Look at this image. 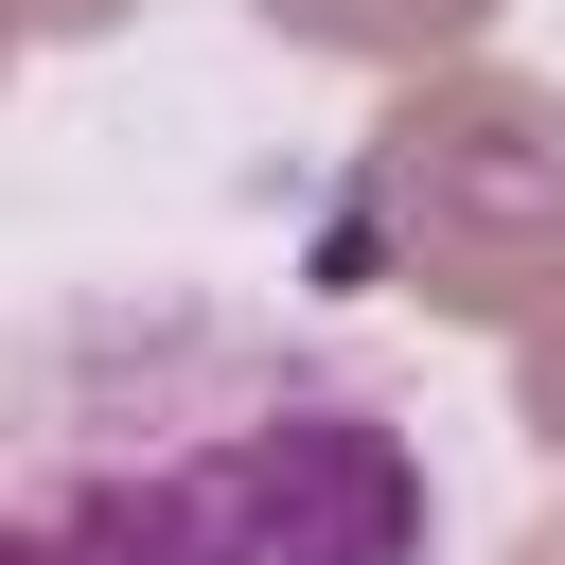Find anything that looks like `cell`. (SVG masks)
<instances>
[{
  "label": "cell",
  "instance_id": "6da1fadb",
  "mask_svg": "<svg viewBox=\"0 0 565 565\" xmlns=\"http://www.w3.org/2000/svg\"><path fill=\"white\" fill-rule=\"evenodd\" d=\"M424 441L318 335L71 318L18 371L0 565H424Z\"/></svg>",
  "mask_w": 565,
  "mask_h": 565
},
{
  "label": "cell",
  "instance_id": "7a4b0ae2",
  "mask_svg": "<svg viewBox=\"0 0 565 565\" xmlns=\"http://www.w3.org/2000/svg\"><path fill=\"white\" fill-rule=\"evenodd\" d=\"M335 265H388L441 318L565 300V106L547 88H424L406 124H371V159L335 194Z\"/></svg>",
  "mask_w": 565,
  "mask_h": 565
},
{
  "label": "cell",
  "instance_id": "3957f363",
  "mask_svg": "<svg viewBox=\"0 0 565 565\" xmlns=\"http://www.w3.org/2000/svg\"><path fill=\"white\" fill-rule=\"evenodd\" d=\"M300 53H459L494 0H265Z\"/></svg>",
  "mask_w": 565,
  "mask_h": 565
},
{
  "label": "cell",
  "instance_id": "277c9868",
  "mask_svg": "<svg viewBox=\"0 0 565 565\" xmlns=\"http://www.w3.org/2000/svg\"><path fill=\"white\" fill-rule=\"evenodd\" d=\"M106 18H124V0H18V35H35V53H71V35H106Z\"/></svg>",
  "mask_w": 565,
  "mask_h": 565
},
{
  "label": "cell",
  "instance_id": "5b68a950",
  "mask_svg": "<svg viewBox=\"0 0 565 565\" xmlns=\"http://www.w3.org/2000/svg\"><path fill=\"white\" fill-rule=\"evenodd\" d=\"M530 424L565 441V300H547V335H530Z\"/></svg>",
  "mask_w": 565,
  "mask_h": 565
},
{
  "label": "cell",
  "instance_id": "8992f818",
  "mask_svg": "<svg viewBox=\"0 0 565 565\" xmlns=\"http://www.w3.org/2000/svg\"><path fill=\"white\" fill-rule=\"evenodd\" d=\"M530 565H565V530H547V547H530Z\"/></svg>",
  "mask_w": 565,
  "mask_h": 565
}]
</instances>
